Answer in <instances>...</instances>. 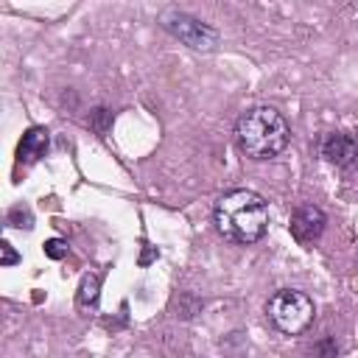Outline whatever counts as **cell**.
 <instances>
[{
    "instance_id": "obj_1",
    "label": "cell",
    "mask_w": 358,
    "mask_h": 358,
    "mask_svg": "<svg viewBox=\"0 0 358 358\" xmlns=\"http://www.w3.org/2000/svg\"><path fill=\"white\" fill-rule=\"evenodd\" d=\"M213 224L218 235L229 243H255L266 235L268 204L255 190H246V187L229 190L215 201Z\"/></svg>"
},
{
    "instance_id": "obj_2",
    "label": "cell",
    "mask_w": 358,
    "mask_h": 358,
    "mask_svg": "<svg viewBox=\"0 0 358 358\" xmlns=\"http://www.w3.org/2000/svg\"><path fill=\"white\" fill-rule=\"evenodd\" d=\"M288 123L274 106H252L235 123V143L249 159H271L288 145Z\"/></svg>"
},
{
    "instance_id": "obj_3",
    "label": "cell",
    "mask_w": 358,
    "mask_h": 358,
    "mask_svg": "<svg viewBox=\"0 0 358 358\" xmlns=\"http://www.w3.org/2000/svg\"><path fill=\"white\" fill-rule=\"evenodd\" d=\"M266 313L271 319V324L288 336H299L302 330L310 327L313 316H316V308H313V299L305 294V291H296V288H280L268 305H266Z\"/></svg>"
},
{
    "instance_id": "obj_4",
    "label": "cell",
    "mask_w": 358,
    "mask_h": 358,
    "mask_svg": "<svg viewBox=\"0 0 358 358\" xmlns=\"http://www.w3.org/2000/svg\"><path fill=\"white\" fill-rule=\"evenodd\" d=\"M159 22H162L165 31H171L179 42H185L193 50H213L218 45V31L210 28L207 22L185 14V11H173V8L171 11H162Z\"/></svg>"
},
{
    "instance_id": "obj_5",
    "label": "cell",
    "mask_w": 358,
    "mask_h": 358,
    "mask_svg": "<svg viewBox=\"0 0 358 358\" xmlns=\"http://www.w3.org/2000/svg\"><path fill=\"white\" fill-rule=\"evenodd\" d=\"M324 224H327V218H324V213H322L319 207L302 204V207L294 210L288 229H291V235H294V241H296L299 246H313V243L322 238Z\"/></svg>"
},
{
    "instance_id": "obj_6",
    "label": "cell",
    "mask_w": 358,
    "mask_h": 358,
    "mask_svg": "<svg viewBox=\"0 0 358 358\" xmlns=\"http://www.w3.org/2000/svg\"><path fill=\"white\" fill-rule=\"evenodd\" d=\"M322 157L336 165V168H350L355 159H358V143L352 134H344V131H330L322 137V145H319Z\"/></svg>"
},
{
    "instance_id": "obj_7",
    "label": "cell",
    "mask_w": 358,
    "mask_h": 358,
    "mask_svg": "<svg viewBox=\"0 0 358 358\" xmlns=\"http://www.w3.org/2000/svg\"><path fill=\"white\" fill-rule=\"evenodd\" d=\"M48 145H50V131L45 126H31L22 134L20 145H17V159L25 162V165H31V162H36V159L45 157Z\"/></svg>"
},
{
    "instance_id": "obj_8",
    "label": "cell",
    "mask_w": 358,
    "mask_h": 358,
    "mask_svg": "<svg viewBox=\"0 0 358 358\" xmlns=\"http://www.w3.org/2000/svg\"><path fill=\"white\" fill-rule=\"evenodd\" d=\"M98 296H101V280L98 274H84L81 282H78V294H76V302L81 310H92L98 305Z\"/></svg>"
},
{
    "instance_id": "obj_9",
    "label": "cell",
    "mask_w": 358,
    "mask_h": 358,
    "mask_svg": "<svg viewBox=\"0 0 358 358\" xmlns=\"http://www.w3.org/2000/svg\"><path fill=\"white\" fill-rule=\"evenodd\" d=\"M8 224L17 229H34V213L28 204H17L8 210Z\"/></svg>"
},
{
    "instance_id": "obj_10",
    "label": "cell",
    "mask_w": 358,
    "mask_h": 358,
    "mask_svg": "<svg viewBox=\"0 0 358 358\" xmlns=\"http://www.w3.org/2000/svg\"><path fill=\"white\" fill-rule=\"evenodd\" d=\"M42 249H45V255L50 257V260H62V257H67V241H62V238H50V241H45L42 243Z\"/></svg>"
},
{
    "instance_id": "obj_11",
    "label": "cell",
    "mask_w": 358,
    "mask_h": 358,
    "mask_svg": "<svg viewBox=\"0 0 358 358\" xmlns=\"http://www.w3.org/2000/svg\"><path fill=\"white\" fill-rule=\"evenodd\" d=\"M0 252H3V255H0V266H14V263L20 260V255L14 252V246H11L8 241H0Z\"/></svg>"
},
{
    "instance_id": "obj_12",
    "label": "cell",
    "mask_w": 358,
    "mask_h": 358,
    "mask_svg": "<svg viewBox=\"0 0 358 358\" xmlns=\"http://www.w3.org/2000/svg\"><path fill=\"white\" fill-rule=\"evenodd\" d=\"M92 117H95V129L103 134V131H106V123L112 120V115H109L106 109H95V112H92Z\"/></svg>"
},
{
    "instance_id": "obj_13",
    "label": "cell",
    "mask_w": 358,
    "mask_h": 358,
    "mask_svg": "<svg viewBox=\"0 0 358 358\" xmlns=\"http://www.w3.org/2000/svg\"><path fill=\"white\" fill-rule=\"evenodd\" d=\"M316 355H319V358H336V344H333V338H324V341L316 347Z\"/></svg>"
}]
</instances>
